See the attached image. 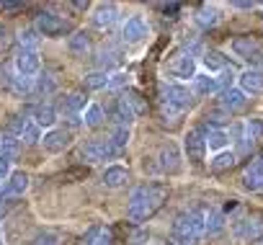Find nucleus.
<instances>
[{
	"instance_id": "54",
	"label": "nucleus",
	"mask_w": 263,
	"mask_h": 245,
	"mask_svg": "<svg viewBox=\"0 0 263 245\" xmlns=\"http://www.w3.org/2000/svg\"><path fill=\"white\" fill-rule=\"evenodd\" d=\"M260 245H263V240H260Z\"/></svg>"
},
{
	"instance_id": "47",
	"label": "nucleus",
	"mask_w": 263,
	"mask_h": 245,
	"mask_svg": "<svg viewBox=\"0 0 263 245\" xmlns=\"http://www.w3.org/2000/svg\"><path fill=\"white\" fill-rule=\"evenodd\" d=\"M126 83H129V75H126V72H114L108 88H121V85H126Z\"/></svg>"
},
{
	"instance_id": "10",
	"label": "nucleus",
	"mask_w": 263,
	"mask_h": 245,
	"mask_svg": "<svg viewBox=\"0 0 263 245\" xmlns=\"http://www.w3.org/2000/svg\"><path fill=\"white\" fill-rule=\"evenodd\" d=\"M83 160H88V163H98V160H114V158H119L116 155V150L108 145V140H88L85 145H83Z\"/></svg>"
},
{
	"instance_id": "37",
	"label": "nucleus",
	"mask_w": 263,
	"mask_h": 245,
	"mask_svg": "<svg viewBox=\"0 0 263 245\" xmlns=\"http://www.w3.org/2000/svg\"><path fill=\"white\" fill-rule=\"evenodd\" d=\"M42 137H44L42 127L31 119L29 124H26V129H24V135H21V145H36V142H42Z\"/></svg>"
},
{
	"instance_id": "46",
	"label": "nucleus",
	"mask_w": 263,
	"mask_h": 245,
	"mask_svg": "<svg viewBox=\"0 0 263 245\" xmlns=\"http://www.w3.org/2000/svg\"><path fill=\"white\" fill-rule=\"evenodd\" d=\"M13 168V158L11 155H0V181H8L11 178V171Z\"/></svg>"
},
{
	"instance_id": "9",
	"label": "nucleus",
	"mask_w": 263,
	"mask_h": 245,
	"mask_svg": "<svg viewBox=\"0 0 263 245\" xmlns=\"http://www.w3.org/2000/svg\"><path fill=\"white\" fill-rule=\"evenodd\" d=\"M70 142H72V132L70 129H49V132H44V137H42V147L49 153V155H60V153H65L67 147H70Z\"/></svg>"
},
{
	"instance_id": "52",
	"label": "nucleus",
	"mask_w": 263,
	"mask_h": 245,
	"mask_svg": "<svg viewBox=\"0 0 263 245\" xmlns=\"http://www.w3.org/2000/svg\"><path fill=\"white\" fill-rule=\"evenodd\" d=\"M0 245H3V237H0Z\"/></svg>"
},
{
	"instance_id": "34",
	"label": "nucleus",
	"mask_w": 263,
	"mask_h": 245,
	"mask_svg": "<svg viewBox=\"0 0 263 245\" xmlns=\"http://www.w3.org/2000/svg\"><path fill=\"white\" fill-rule=\"evenodd\" d=\"M39 31L34 29V26H29V29H21L18 31V49H36L39 47Z\"/></svg>"
},
{
	"instance_id": "25",
	"label": "nucleus",
	"mask_w": 263,
	"mask_h": 245,
	"mask_svg": "<svg viewBox=\"0 0 263 245\" xmlns=\"http://www.w3.org/2000/svg\"><path fill=\"white\" fill-rule=\"evenodd\" d=\"M219 103H222V108H224V111H240V108L248 103V96H245L240 88H230V90H224V93H222Z\"/></svg>"
},
{
	"instance_id": "49",
	"label": "nucleus",
	"mask_w": 263,
	"mask_h": 245,
	"mask_svg": "<svg viewBox=\"0 0 263 245\" xmlns=\"http://www.w3.org/2000/svg\"><path fill=\"white\" fill-rule=\"evenodd\" d=\"M96 245H111V230H103V235H101V240Z\"/></svg>"
},
{
	"instance_id": "14",
	"label": "nucleus",
	"mask_w": 263,
	"mask_h": 245,
	"mask_svg": "<svg viewBox=\"0 0 263 245\" xmlns=\"http://www.w3.org/2000/svg\"><path fill=\"white\" fill-rule=\"evenodd\" d=\"M88 106H90V103H88L85 93L72 90V93H67V96H62V98H60L57 111L67 119V116H80V114H85V108H88Z\"/></svg>"
},
{
	"instance_id": "8",
	"label": "nucleus",
	"mask_w": 263,
	"mask_h": 245,
	"mask_svg": "<svg viewBox=\"0 0 263 245\" xmlns=\"http://www.w3.org/2000/svg\"><path fill=\"white\" fill-rule=\"evenodd\" d=\"M13 65H16V75L34 80L39 75V70H42V57H39L36 49H18Z\"/></svg>"
},
{
	"instance_id": "32",
	"label": "nucleus",
	"mask_w": 263,
	"mask_h": 245,
	"mask_svg": "<svg viewBox=\"0 0 263 245\" xmlns=\"http://www.w3.org/2000/svg\"><path fill=\"white\" fill-rule=\"evenodd\" d=\"M235 160H237V155L232 153V150H224V153H217L212 160H209V168L212 171H227V168H232L235 165Z\"/></svg>"
},
{
	"instance_id": "24",
	"label": "nucleus",
	"mask_w": 263,
	"mask_h": 245,
	"mask_svg": "<svg viewBox=\"0 0 263 245\" xmlns=\"http://www.w3.org/2000/svg\"><path fill=\"white\" fill-rule=\"evenodd\" d=\"M111 119L116 121V127H129L132 121L137 119V114L132 111V106H129L124 98H119V101L114 103V108H111Z\"/></svg>"
},
{
	"instance_id": "16",
	"label": "nucleus",
	"mask_w": 263,
	"mask_h": 245,
	"mask_svg": "<svg viewBox=\"0 0 263 245\" xmlns=\"http://www.w3.org/2000/svg\"><path fill=\"white\" fill-rule=\"evenodd\" d=\"M29 191V173L24 171H13L11 178L6 181L3 191H0V201H8V199H18Z\"/></svg>"
},
{
	"instance_id": "13",
	"label": "nucleus",
	"mask_w": 263,
	"mask_h": 245,
	"mask_svg": "<svg viewBox=\"0 0 263 245\" xmlns=\"http://www.w3.org/2000/svg\"><path fill=\"white\" fill-rule=\"evenodd\" d=\"M119 18V8L114 3H96L90 11V26L93 29H108Z\"/></svg>"
},
{
	"instance_id": "53",
	"label": "nucleus",
	"mask_w": 263,
	"mask_h": 245,
	"mask_svg": "<svg viewBox=\"0 0 263 245\" xmlns=\"http://www.w3.org/2000/svg\"><path fill=\"white\" fill-rule=\"evenodd\" d=\"M260 160H263V155H260Z\"/></svg>"
},
{
	"instance_id": "36",
	"label": "nucleus",
	"mask_w": 263,
	"mask_h": 245,
	"mask_svg": "<svg viewBox=\"0 0 263 245\" xmlns=\"http://www.w3.org/2000/svg\"><path fill=\"white\" fill-rule=\"evenodd\" d=\"M224 227V212H219V209H206V235H214V232H219Z\"/></svg>"
},
{
	"instance_id": "26",
	"label": "nucleus",
	"mask_w": 263,
	"mask_h": 245,
	"mask_svg": "<svg viewBox=\"0 0 263 245\" xmlns=\"http://www.w3.org/2000/svg\"><path fill=\"white\" fill-rule=\"evenodd\" d=\"M106 140H108V145L116 150V155H121V153L126 150L129 140H132V132H129V127H114V132H111Z\"/></svg>"
},
{
	"instance_id": "48",
	"label": "nucleus",
	"mask_w": 263,
	"mask_h": 245,
	"mask_svg": "<svg viewBox=\"0 0 263 245\" xmlns=\"http://www.w3.org/2000/svg\"><path fill=\"white\" fill-rule=\"evenodd\" d=\"M232 8H240V11H253V8H255V3H253V0H235Z\"/></svg>"
},
{
	"instance_id": "42",
	"label": "nucleus",
	"mask_w": 263,
	"mask_h": 245,
	"mask_svg": "<svg viewBox=\"0 0 263 245\" xmlns=\"http://www.w3.org/2000/svg\"><path fill=\"white\" fill-rule=\"evenodd\" d=\"M31 242H34V245H60L62 237H60V232H54V230H39Z\"/></svg>"
},
{
	"instance_id": "43",
	"label": "nucleus",
	"mask_w": 263,
	"mask_h": 245,
	"mask_svg": "<svg viewBox=\"0 0 263 245\" xmlns=\"http://www.w3.org/2000/svg\"><path fill=\"white\" fill-rule=\"evenodd\" d=\"M235 83H237V72H235L232 67H224V70L217 75V85H219L222 93L230 90V88H235Z\"/></svg>"
},
{
	"instance_id": "31",
	"label": "nucleus",
	"mask_w": 263,
	"mask_h": 245,
	"mask_svg": "<svg viewBox=\"0 0 263 245\" xmlns=\"http://www.w3.org/2000/svg\"><path fill=\"white\" fill-rule=\"evenodd\" d=\"M108 83H111V72H106V70H93V72L85 75V85H88L90 90L108 88Z\"/></svg>"
},
{
	"instance_id": "23",
	"label": "nucleus",
	"mask_w": 263,
	"mask_h": 245,
	"mask_svg": "<svg viewBox=\"0 0 263 245\" xmlns=\"http://www.w3.org/2000/svg\"><path fill=\"white\" fill-rule=\"evenodd\" d=\"M191 90L194 96H212L219 90L217 85V75H209V72H199L194 80H191Z\"/></svg>"
},
{
	"instance_id": "50",
	"label": "nucleus",
	"mask_w": 263,
	"mask_h": 245,
	"mask_svg": "<svg viewBox=\"0 0 263 245\" xmlns=\"http://www.w3.org/2000/svg\"><path fill=\"white\" fill-rule=\"evenodd\" d=\"M178 8H181V6H176V3H171V6H163V11H165V13H176Z\"/></svg>"
},
{
	"instance_id": "1",
	"label": "nucleus",
	"mask_w": 263,
	"mask_h": 245,
	"mask_svg": "<svg viewBox=\"0 0 263 245\" xmlns=\"http://www.w3.org/2000/svg\"><path fill=\"white\" fill-rule=\"evenodd\" d=\"M168 196V183L165 181H145L142 186H137L129 196L126 204V217L132 222H145L150 219L165 201Z\"/></svg>"
},
{
	"instance_id": "21",
	"label": "nucleus",
	"mask_w": 263,
	"mask_h": 245,
	"mask_svg": "<svg viewBox=\"0 0 263 245\" xmlns=\"http://www.w3.org/2000/svg\"><path fill=\"white\" fill-rule=\"evenodd\" d=\"M242 189H248V191H260L263 189V160H255V163H250L245 168Z\"/></svg>"
},
{
	"instance_id": "55",
	"label": "nucleus",
	"mask_w": 263,
	"mask_h": 245,
	"mask_svg": "<svg viewBox=\"0 0 263 245\" xmlns=\"http://www.w3.org/2000/svg\"><path fill=\"white\" fill-rule=\"evenodd\" d=\"M260 191H263V189H260Z\"/></svg>"
},
{
	"instance_id": "12",
	"label": "nucleus",
	"mask_w": 263,
	"mask_h": 245,
	"mask_svg": "<svg viewBox=\"0 0 263 245\" xmlns=\"http://www.w3.org/2000/svg\"><path fill=\"white\" fill-rule=\"evenodd\" d=\"M181 165H183L181 147H178L176 142L163 145V150H160V155H158V168H160L163 173H178V171H181Z\"/></svg>"
},
{
	"instance_id": "15",
	"label": "nucleus",
	"mask_w": 263,
	"mask_h": 245,
	"mask_svg": "<svg viewBox=\"0 0 263 245\" xmlns=\"http://www.w3.org/2000/svg\"><path fill=\"white\" fill-rule=\"evenodd\" d=\"M237 88L245 96H258L263 93V70L260 67H248L237 75Z\"/></svg>"
},
{
	"instance_id": "39",
	"label": "nucleus",
	"mask_w": 263,
	"mask_h": 245,
	"mask_svg": "<svg viewBox=\"0 0 263 245\" xmlns=\"http://www.w3.org/2000/svg\"><path fill=\"white\" fill-rule=\"evenodd\" d=\"M121 98H124V101H126V103L132 106V111H135L137 116H142V114L147 111V103L142 101V96H140L137 90H126V93H124Z\"/></svg>"
},
{
	"instance_id": "19",
	"label": "nucleus",
	"mask_w": 263,
	"mask_h": 245,
	"mask_svg": "<svg viewBox=\"0 0 263 245\" xmlns=\"http://www.w3.org/2000/svg\"><path fill=\"white\" fill-rule=\"evenodd\" d=\"M232 142V135L224 129V127H209L206 129V147L212 153H224Z\"/></svg>"
},
{
	"instance_id": "22",
	"label": "nucleus",
	"mask_w": 263,
	"mask_h": 245,
	"mask_svg": "<svg viewBox=\"0 0 263 245\" xmlns=\"http://www.w3.org/2000/svg\"><path fill=\"white\" fill-rule=\"evenodd\" d=\"M34 121L42 129H54V121H57V106L54 103H39L34 108Z\"/></svg>"
},
{
	"instance_id": "3",
	"label": "nucleus",
	"mask_w": 263,
	"mask_h": 245,
	"mask_svg": "<svg viewBox=\"0 0 263 245\" xmlns=\"http://www.w3.org/2000/svg\"><path fill=\"white\" fill-rule=\"evenodd\" d=\"M171 232H183V235H206V209H189L181 212L171 227Z\"/></svg>"
},
{
	"instance_id": "2",
	"label": "nucleus",
	"mask_w": 263,
	"mask_h": 245,
	"mask_svg": "<svg viewBox=\"0 0 263 245\" xmlns=\"http://www.w3.org/2000/svg\"><path fill=\"white\" fill-rule=\"evenodd\" d=\"M160 103H163V114L165 116H178L186 108L194 106V90L186 83H163L160 85Z\"/></svg>"
},
{
	"instance_id": "28",
	"label": "nucleus",
	"mask_w": 263,
	"mask_h": 245,
	"mask_svg": "<svg viewBox=\"0 0 263 245\" xmlns=\"http://www.w3.org/2000/svg\"><path fill=\"white\" fill-rule=\"evenodd\" d=\"M36 80V78H34ZM34 80L31 78H21V75H16V78H8V90L13 93V96H29V93H34Z\"/></svg>"
},
{
	"instance_id": "7",
	"label": "nucleus",
	"mask_w": 263,
	"mask_h": 245,
	"mask_svg": "<svg viewBox=\"0 0 263 245\" xmlns=\"http://www.w3.org/2000/svg\"><path fill=\"white\" fill-rule=\"evenodd\" d=\"M206 129L204 127H196V129H189V135L183 137V153L191 163H201L204 155H206Z\"/></svg>"
},
{
	"instance_id": "45",
	"label": "nucleus",
	"mask_w": 263,
	"mask_h": 245,
	"mask_svg": "<svg viewBox=\"0 0 263 245\" xmlns=\"http://www.w3.org/2000/svg\"><path fill=\"white\" fill-rule=\"evenodd\" d=\"M171 240L176 245H199L201 242L199 235H183V232H171Z\"/></svg>"
},
{
	"instance_id": "51",
	"label": "nucleus",
	"mask_w": 263,
	"mask_h": 245,
	"mask_svg": "<svg viewBox=\"0 0 263 245\" xmlns=\"http://www.w3.org/2000/svg\"><path fill=\"white\" fill-rule=\"evenodd\" d=\"M3 8L6 11H16V8H21V3H3Z\"/></svg>"
},
{
	"instance_id": "40",
	"label": "nucleus",
	"mask_w": 263,
	"mask_h": 245,
	"mask_svg": "<svg viewBox=\"0 0 263 245\" xmlns=\"http://www.w3.org/2000/svg\"><path fill=\"white\" fill-rule=\"evenodd\" d=\"M29 121H31V119H26V116H21V114L11 116L8 127H6V135H13V137H18V140H21V135H24V129H26Z\"/></svg>"
},
{
	"instance_id": "17",
	"label": "nucleus",
	"mask_w": 263,
	"mask_h": 245,
	"mask_svg": "<svg viewBox=\"0 0 263 245\" xmlns=\"http://www.w3.org/2000/svg\"><path fill=\"white\" fill-rule=\"evenodd\" d=\"M232 52H235L240 60H245V62H260V60H263L260 44H258L255 39H250V36H237V39H232Z\"/></svg>"
},
{
	"instance_id": "20",
	"label": "nucleus",
	"mask_w": 263,
	"mask_h": 245,
	"mask_svg": "<svg viewBox=\"0 0 263 245\" xmlns=\"http://www.w3.org/2000/svg\"><path fill=\"white\" fill-rule=\"evenodd\" d=\"M67 52H70L72 57H85V54L90 52V34H88L85 29L72 31L70 39H67Z\"/></svg>"
},
{
	"instance_id": "29",
	"label": "nucleus",
	"mask_w": 263,
	"mask_h": 245,
	"mask_svg": "<svg viewBox=\"0 0 263 245\" xmlns=\"http://www.w3.org/2000/svg\"><path fill=\"white\" fill-rule=\"evenodd\" d=\"M116 60H119V52L108 44V47H101L98 52H96V65H98V70H111L114 65H116Z\"/></svg>"
},
{
	"instance_id": "38",
	"label": "nucleus",
	"mask_w": 263,
	"mask_h": 245,
	"mask_svg": "<svg viewBox=\"0 0 263 245\" xmlns=\"http://www.w3.org/2000/svg\"><path fill=\"white\" fill-rule=\"evenodd\" d=\"M18 145H21V140L18 137H13V135H0V155H11V158H16V153H18Z\"/></svg>"
},
{
	"instance_id": "11",
	"label": "nucleus",
	"mask_w": 263,
	"mask_h": 245,
	"mask_svg": "<svg viewBox=\"0 0 263 245\" xmlns=\"http://www.w3.org/2000/svg\"><path fill=\"white\" fill-rule=\"evenodd\" d=\"M147 34H150V26H147V21H145L142 16H129V18L124 21V26H121V39H124L126 44H137V42H142Z\"/></svg>"
},
{
	"instance_id": "35",
	"label": "nucleus",
	"mask_w": 263,
	"mask_h": 245,
	"mask_svg": "<svg viewBox=\"0 0 263 245\" xmlns=\"http://www.w3.org/2000/svg\"><path fill=\"white\" fill-rule=\"evenodd\" d=\"M196 21H199L201 26H217V24H219V11H217L214 6H201V8L196 11Z\"/></svg>"
},
{
	"instance_id": "44",
	"label": "nucleus",
	"mask_w": 263,
	"mask_h": 245,
	"mask_svg": "<svg viewBox=\"0 0 263 245\" xmlns=\"http://www.w3.org/2000/svg\"><path fill=\"white\" fill-rule=\"evenodd\" d=\"M103 230H106L103 224H90V227H88V232L83 235V242H80V245H96V242L101 240Z\"/></svg>"
},
{
	"instance_id": "41",
	"label": "nucleus",
	"mask_w": 263,
	"mask_h": 245,
	"mask_svg": "<svg viewBox=\"0 0 263 245\" xmlns=\"http://www.w3.org/2000/svg\"><path fill=\"white\" fill-rule=\"evenodd\" d=\"M54 75H49V72H44V75H39L36 80H34V93H42V96H49L52 90H54Z\"/></svg>"
},
{
	"instance_id": "18",
	"label": "nucleus",
	"mask_w": 263,
	"mask_h": 245,
	"mask_svg": "<svg viewBox=\"0 0 263 245\" xmlns=\"http://www.w3.org/2000/svg\"><path fill=\"white\" fill-rule=\"evenodd\" d=\"M126 178H129V171H126L121 163H111V165H106V171L101 173V183H103L106 189H119V186L126 183Z\"/></svg>"
},
{
	"instance_id": "33",
	"label": "nucleus",
	"mask_w": 263,
	"mask_h": 245,
	"mask_svg": "<svg viewBox=\"0 0 263 245\" xmlns=\"http://www.w3.org/2000/svg\"><path fill=\"white\" fill-rule=\"evenodd\" d=\"M245 140L253 145L255 140H263V119L260 116H250L245 121Z\"/></svg>"
},
{
	"instance_id": "5",
	"label": "nucleus",
	"mask_w": 263,
	"mask_h": 245,
	"mask_svg": "<svg viewBox=\"0 0 263 245\" xmlns=\"http://www.w3.org/2000/svg\"><path fill=\"white\" fill-rule=\"evenodd\" d=\"M34 29H36L42 36L60 39V36H65V34L70 31V24H67L62 16L52 13V11H42V13L36 16V24H34Z\"/></svg>"
},
{
	"instance_id": "30",
	"label": "nucleus",
	"mask_w": 263,
	"mask_h": 245,
	"mask_svg": "<svg viewBox=\"0 0 263 245\" xmlns=\"http://www.w3.org/2000/svg\"><path fill=\"white\" fill-rule=\"evenodd\" d=\"M103 106H98V103H90L88 108H85V114H83V124L85 127H90V129H96V127H101L103 124Z\"/></svg>"
},
{
	"instance_id": "27",
	"label": "nucleus",
	"mask_w": 263,
	"mask_h": 245,
	"mask_svg": "<svg viewBox=\"0 0 263 245\" xmlns=\"http://www.w3.org/2000/svg\"><path fill=\"white\" fill-rule=\"evenodd\" d=\"M204 67H206V72H209V75H219V72L227 67V60H224V54H222V52L209 49V52L204 54Z\"/></svg>"
},
{
	"instance_id": "4",
	"label": "nucleus",
	"mask_w": 263,
	"mask_h": 245,
	"mask_svg": "<svg viewBox=\"0 0 263 245\" xmlns=\"http://www.w3.org/2000/svg\"><path fill=\"white\" fill-rule=\"evenodd\" d=\"M232 235L237 240H250L255 237L258 232H263V209H250L245 212L242 217H237L232 224H230Z\"/></svg>"
},
{
	"instance_id": "6",
	"label": "nucleus",
	"mask_w": 263,
	"mask_h": 245,
	"mask_svg": "<svg viewBox=\"0 0 263 245\" xmlns=\"http://www.w3.org/2000/svg\"><path fill=\"white\" fill-rule=\"evenodd\" d=\"M168 72L173 78H178V83H189L194 80L199 72H196V60L191 52H176L171 57V65H168Z\"/></svg>"
}]
</instances>
